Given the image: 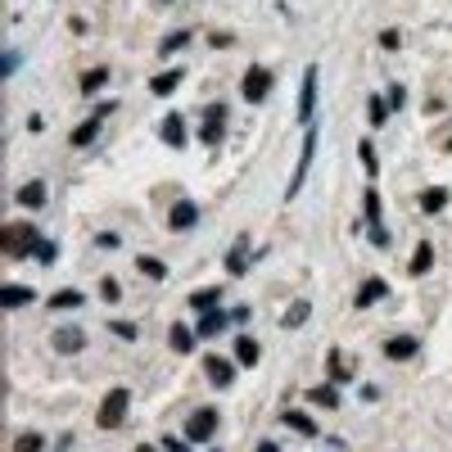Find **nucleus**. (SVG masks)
Here are the masks:
<instances>
[{
    "mask_svg": "<svg viewBox=\"0 0 452 452\" xmlns=\"http://www.w3.org/2000/svg\"><path fill=\"white\" fill-rule=\"evenodd\" d=\"M0 249H5V258H27V253H36V226L27 222H10L0 226Z\"/></svg>",
    "mask_w": 452,
    "mask_h": 452,
    "instance_id": "1",
    "label": "nucleus"
},
{
    "mask_svg": "<svg viewBox=\"0 0 452 452\" xmlns=\"http://www.w3.org/2000/svg\"><path fill=\"white\" fill-rule=\"evenodd\" d=\"M127 403H131V394L127 389H113V394H109L104 403H100V430H118L122 420H127Z\"/></svg>",
    "mask_w": 452,
    "mask_h": 452,
    "instance_id": "2",
    "label": "nucleus"
},
{
    "mask_svg": "<svg viewBox=\"0 0 452 452\" xmlns=\"http://www.w3.org/2000/svg\"><path fill=\"white\" fill-rule=\"evenodd\" d=\"M213 430H217V407H199L190 420H185V439H190V443L213 439Z\"/></svg>",
    "mask_w": 452,
    "mask_h": 452,
    "instance_id": "3",
    "label": "nucleus"
},
{
    "mask_svg": "<svg viewBox=\"0 0 452 452\" xmlns=\"http://www.w3.org/2000/svg\"><path fill=\"white\" fill-rule=\"evenodd\" d=\"M267 91H271V73H267V68H249V73H245V100H249V104H262Z\"/></svg>",
    "mask_w": 452,
    "mask_h": 452,
    "instance_id": "4",
    "label": "nucleus"
},
{
    "mask_svg": "<svg viewBox=\"0 0 452 452\" xmlns=\"http://www.w3.org/2000/svg\"><path fill=\"white\" fill-rule=\"evenodd\" d=\"M313 154H317V131L308 127V136H303V154H299V172L290 177V190H285V194H290V199H294V194H299L303 177H308V168H313Z\"/></svg>",
    "mask_w": 452,
    "mask_h": 452,
    "instance_id": "5",
    "label": "nucleus"
},
{
    "mask_svg": "<svg viewBox=\"0 0 452 452\" xmlns=\"http://www.w3.org/2000/svg\"><path fill=\"white\" fill-rule=\"evenodd\" d=\"M313 109H317V68L303 73V95H299V122H313Z\"/></svg>",
    "mask_w": 452,
    "mask_h": 452,
    "instance_id": "6",
    "label": "nucleus"
},
{
    "mask_svg": "<svg viewBox=\"0 0 452 452\" xmlns=\"http://www.w3.org/2000/svg\"><path fill=\"white\" fill-rule=\"evenodd\" d=\"M109 113H113V104H104V109H95V118H87L82 122V127L73 131V145H91V140H95V131H100V122L109 118Z\"/></svg>",
    "mask_w": 452,
    "mask_h": 452,
    "instance_id": "7",
    "label": "nucleus"
},
{
    "mask_svg": "<svg viewBox=\"0 0 452 452\" xmlns=\"http://www.w3.org/2000/svg\"><path fill=\"white\" fill-rule=\"evenodd\" d=\"M204 371H208V380H213V385H231V380H236V366L226 362V357H204Z\"/></svg>",
    "mask_w": 452,
    "mask_h": 452,
    "instance_id": "8",
    "label": "nucleus"
},
{
    "mask_svg": "<svg viewBox=\"0 0 452 452\" xmlns=\"http://www.w3.org/2000/svg\"><path fill=\"white\" fill-rule=\"evenodd\" d=\"M159 136L168 140L172 150H181V145H185V122H181V113H168V118H163V127H159Z\"/></svg>",
    "mask_w": 452,
    "mask_h": 452,
    "instance_id": "9",
    "label": "nucleus"
},
{
    "mask_svg": "<svg viewBox=\"0 0 452 452\" xmlns=\"http://www.w3.org/2000/svg\"><path fill=\"white\" fill-rule=\"evenodd\" d=\"M389 294V285L380 276H371V280H362V290H357V308H371V303H380Z\"/></svg>",
    "mask_w": 452,
    "mask_h": 452,
    "instance_id": "10",
    "label": "nucleus"
},
{
    "mask_svg": "<svg viewBox=\"0 0 452 452\" xmlns=\"http://www.w3.org/2000/svg\"><path fill=\"white\" fill-rule=\"evenodd\" d=\"M82 348H87L82 330H54V353H82Z\"/></svg>",
    "mask_w": 452,
    "mask_h": 452,
    "instance_id": "11",
    "label": "nucleus"
},
{
    "mask_svg": "<svg viewBox=\"0 0 452 452\" xmlns=\"http://www.w3.org/2000/svg\"><path fill=\"white\" fill-rule=\"evenodd\" d=\"M226 321H231V317H226L222 308H213V313H204V321H199V339H217V335L226 330Z\"/></svg>",
    "mask_w": 452,
    "mask_h": 452,
    "instance_id": "12",
    "label": "nucleus"
},
{
    "mask_svg": "<svg viewBox=\"0 0 452 452\" xmlns=\"http://www.w3.org/2000/svg\"><path fill=\"white\" fill-rule=\"evenodd\" d=\"M222 118H226V109H222V104L204 113V145H217V140H222Z\"/></svg>",
    "mask_w": 452,
    "mask_h": 452,
    "instance_id": "13",
    "label": "nucleus"
},
{
    "mask_svg": "<svg viewBox=\"0 0 452 452\" xmlns=\"http://www.w3.org/2000/svg\"><path fill=\"white\" fill-rule=\"evenodd\" d=\"M249 236H240L236 240V249H231V258H226V271H231V276H245V267H249Z\"/></svg>",
    "mask_w": 452,
    "mask_h": 452,
    "instance_id": "14",
    "label": "nucleus"
},
{
    "mask_svg": "<svg viewBox=\"0 0 452 452\" xmlns=\"http://www.w3.org/2000/svg\"><path fill=\"white\" fill-rule=\"evenodd\" d=\"M194 217H199V208H194L190 199H181V204L172 208V231H190V226H194Z\"/></svg>",
    "mask_w": 452,
    "mask_h": 452,
    "instance_id": "15",
    "label": "nucleus"
},
{
    "mask_svg": "<svg viewBox=\"0 0 452 452\" xmlns=\"http://www.w3.org/2000/svg\"><path fill=\"white\" fill-rule=\"evenodd\" d=\"M280 420H285L290 430L308 434V439H313V434H317V420H313V416H303V411H280Z\"/></svg>",
    "mask_w": 452,
    "mask_h": 452,
    "instance_id": "16",
    "label": "nucleus"
},
{
    "mask_svg": "<svg viewBox=\"0 0 452 452\" xmlns=\"http://www.w3.org/2000/svg\"><path fill=\"white\" fill-rule=\"evenodd\" d=\"M19 204H23V208H41V204H45V185H41V181H27V185L19 190Z\"/></svg>",
    "mask_w": 452,
    "mask_h": 452,
    "instance_id": "17",
    "label": "nucleus"
},
{
    "mask_svg": "<svg viewBox=\"0 0 452 452\" xmlns=\"http://www.w3.org/2000/svg\"><path fill=\"white\" fill-rule=\"evenodd\" d=\"M258 357H262V348L253 344V339H249V335H240V339H236V362L253 366V362H258Z\"/></svg>",
    "mask_w": 452,
    "mask_h": 452,
    "instance_id": "18",
    "label": "nucleus"
},
{
    "mask_svg": "<svg viewBox=\"0 0 452 452\" xmlns=\"http://www.w3.org/2000/svg\"><path fill=\"white\" fill-rule=\"evenodd\" d=\"M430 258H434L430 240H420V245H416V253H411V276H425V271H430Z\"/></svg>",
    "mask_w": 452,
    "mask_h": 452,
    "instance_id": "19",
    "label": "nucleus"
},
{
    "mask_svg": "<svg viewBox=\"0 0 452 452\" xmlns=\"http://www.w3.org/2000/svg\"><path fill=\"white\" fill-rule=\"evenodd\" d=\"M308 403H317V407H339V394H335L330 385H317V389H308Z\"/></svg>",
    "mask_w": 452,
    "mask_h": 452,
    "instance_id": "20",
    "label": "nucleus"
},
{
    "mask_svg": "<svg viewBox=\"0 0 452 452\" xmlns=\"http://www.w3.org/2000/svg\"><path fill=\"white\" fill-rule=\"evenodd\" d=\"M27 299H32V290H23V285H5V290H0V303H5V308H23Z\"/></svg>",
    "mask_w": 452,
    "mask_h": 452,
    "instance_id": "21",
    "label": "nucleus"
},
{
    "mask_svg": "<svg viewBox=\"0 0 452 452\" xmlns=\"http://www.w3.org/2000/svg\"><path fill=\"white\" fill-rule=\"evenodd\" d=\"M416 353V339H389L385 344V357H394V362H403V357Z\"/></svg>",
    "mask_w": 452,
    "mask_h": 452,
    "instance_id": "22",
    "label": "nucleus"
},
{
    "mask_svg": "<svg viewBox=\"0 0 452 452\" xmlns=\"http://www.w3.org/2000/svg\"><path fill=\"white\" fill-rule=\"evenodd\" d=\"M177 87H181V73H159L154 77V95H172Z\"/></svg>",
    "mask_w": 452,
    "mask_h": 452,
    "instance_id": "23",
    "label": "nucleus"
},
{
    "mask_svg": "<svg viewBox=\"0 0 452 452\" xmlns=\"http://www.w3.org/2000/svg\"><path fill=\"white\" fill-rule=\"evenodd\" d=\"M194 339H199V335H190L185 326H172V348H177V353H190Z\"/></svg>",
    "mask_w": 452,
    "mask_h": 452,
    "instance_id": "24",
    "label": "nucleus"
},
{
    "mask_svg": "<svg viewBox=\"0 0 452 452\" xmlns=\"http://www.w3.org/2000/svg\"><path fill=\"white\" fill-rule=\"evenodd\" d=\"M104 82H109V73H104V68H91V73L82 77V91H87V95H95V91L104 87Z\"/></svg>",
    "mask_w": 452,
    "mask_h": 452,
    "instance_id": "25",
    "label": "nucleus"
},
{
    "mask_svg": "<svg viewBox=\"0 0 452 452\" xmlns=\"http://www.w3.org/2000/svg\"><path fill=\"white\" fill-rule=\"evenodd\" d=\"M50 308H59V313H64V308H82V294H77V290H59L50 299Z\"/></svg>",
    "mask_w": 452,
    "mask_h": 452,
    "instance_id": "26",
    "label": "nucleus"
},
{
    "mask_svg": "<svg viewBox=\"0 0 452 452\" xmlns=\"http://www.w3.org/2000/svg\"><path fill=\"white\" fill-rule=\"evenodd\" d=\"M217 299H222V290H199L190 303L199 308V313H213V308H217Z\"/></svg>",
    "mask_w": 452,
    "mask_h": 452,
    "instance_id": "27",
    "label": "nucleus"
},
{
    "mask_svg": "<svg viewBox=\"0 0 452 452\" xmlns=\"http://www.w3.org/2000/svg\"><path fill=\"white\" fill-rule=\"evenodd\" d=\"M366 109H371V127H385V122H389V104L380 95H371V104H366Z\"/></svg>",
    "mask_w": 452,
    "mask_h": 452,
    "instance_id": "28",
    "label": "nucleus"
},
{
    "mask_svg": "<svg viewBox=\"0 0 452 452\" xmlns=\"http://www.w3.org/2000/svg\"><path fill=\"white\" fill-rule=\"evenodd\" d=\"M136 267L145 271V276H154V280H163V276H168V267H163L159 258H145V253H140V258H136Z\"/></svg>",
    "mask_w": 452,
    "mask_h": 452,
    "instance_id": "29",
    "label": "nucleus"
},
{
    "mask_svg": "<svg viewBox=\"0 0 452 452\" xmlns=\"http://www.w3.org/2000/svg\"><path fill=\"white\" fill-rule=\"evenodd\" d=\"M443 204H448V194H443V190H425V194H420V208H425V213H439Z\"/></svg>",
    "mask_w": 452,
    "mask_h": 452,
    "instance_id": "30",
    "label": "nucleus"
},
{
    "mask_svg": "<svg viewBox=\"0 0 452 452\" xmlns=\"http://www.w3.org/2000/svg\"><path fill=\"white\" fill-rule=\"evenodd\" d=\"M330 376H335V380H348V376H353V371H348V362H344V353H339V348H330Z\"/></svg>",
    "mask_w": 452,
    "mask_h": 452,
    "instance_id": "31",
    "label": "nucleus"
},
{
    "mask_svg": "<svg viewBox=\"0 0 452 452\" xmlns=\"http://www.w3.org/2000/svg\"><path fill=\"white\" fill-rule=\"evenodd\" d=\"M41 434H19V439H14V452H41Z\"/></svg>",
    "mask_w": 452,
    "mask_h": 452,
    "instance_id": "32",
    "label": "nucleus"
},
{
    "mask_svg": "<svg viewBox=\"0 0 452 452\" xmlns=\"http://www.w3.org/2000/svg\"><path fill=\"white\" fill-rule=\"evenodd\" d=\"M308 313H313L308 303H294L290 313H285V330H290V326H303V321H308Z\"/></svg>",
    "mask_w": 452,
    "mask_h": 452,
    "instance_id": "33",
    "label": "nucleus"
},
{
    "mask_svg": "<svg viewBox=\"0 0 452 452\" xmlns=\"http://www.w3.org/2000/svg\"><path fill=\"white\" fill-rule=\"evenodd\" d=\"M362 199H366V222H371V226H380V194H376V190H366Z\"/></svg>",
    "mask_w": 452,
    "mask_h": 452,
    "instance_id": "34",
    "label": "nucleus"
},
{
    "mask_svg": "<svg viewBox=\"0 0 452 452\" xmlns=\"http://www.w3.org/2000/svg\"><path fill=\"white\" fill-rule=\"evenodd\" d=\"M100 294H104V299H109V303H118V294H122V285H118V280H113V276H104V280H100Z\"/></svg>",
    "mask_w": 452,
    "mask_h": 452,
    "instance_id": "35",
    "label": "nucleus"
},
{
    "mask_svg": "<svg viewBox=\"0 0 452 452\" xmlns=\"http://www.w3.org/2000/svg\"><path fill=\"white\" fill-rule=\"evenodd\" d=\"M357 154H362V168H366L371 177H376V172H380V163H376V150H371V145L362 140V150H357Z\"/></svg>",
    "mask_w": 452,
    "mask_h": 452,
    "instance_id": "36",
    "label": "nucleus"
},
{
    "mask_svg": "<svg viewBox=\"0 0 452 452\" xmlns=\"http://www.w3.org/2000/svg\"><path fill=\"white\" fill-rule=\"evenodd\" d=\"M185 41H190V36H185V32H172V36H168V41L159 45V50H163V54H172V50H181Z\"/></svg>",
    "mask_w": 452,
    "mask_h": 452,
    "instance_id": "37",
    "label": "nucleus"
},
{
    "mask_svg": "<svg viewBox=\"0 0 452 452\" xmlns=\"http://www.w3.org/2000/svg\"><path fill=\"white\" fill-rule=\"evenodd\" d=\"M113 335H122V339H136V326H131V321H118V326H113Z\"/></svg>",
    "mask_w": 452,
    "mask_h": 452,
    "instance_id": "38",
    "label": "nucleus"
},
{
    "mask_svg": "<svg viewBox=\"0 0 452 452\" xmlns=\"http://www.w3.org/2000/svg\"><path fill=\"white\" fill-rule=\"evenodd\" d=\"M403 100H407V91H403V87L389 91V104H394V109H403Z\"/></svg>",
    "mask_w": 452,
    "mask_h": 452,
    "instance_id": "39",
    "label": "nucleus"
},
{
    "mask_svg": "<svg viewBox=\"0 0 452 452\" xmlns=\"http://www.w3.org/2000/svg\"><path fill=\"white\" fill-rule=\"evenodd\" d=\"M163 443H168V452H190V448H185L181 439H163Z\"/></svg>",
    "mask_w": 452,
    "mask_h": 452,
    "instance_id": "40",
    "label": "nucleus"
},
{
    "mask_svg": "<svg viewBox=\"0 0 452 452\" xmlns=\"http://www.w3.org/2000/svg\"><path fill=\"white\" fill-rule=\"evenodd\" d=\"M258 452H280V448H276V443H258Z\"/></svg>",
    "mask_w": 452,
    "mask_h": 452,
    "instance_id": "41",
    "label": "nucleus"
},
{
    "mask_svg": "<svg viewBox=\"0 0 452 452\" xmlns=\"http://www.w3.org/2000/svg\"><path fill=\"white\" fill-rule=\"evenodd\" d=\"M136 452H154V448H136Z\"/></svg>",
    "mask_w": 452,
    "mask_h": 452,
    "instance_id": "42",
    "label": "nucleus"
}]
</instances>
